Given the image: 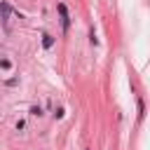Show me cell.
<instances>
[{"label": "cell", "instance_id": "1", "mask_svg": "<svg viewBox=\"0 0 150 150\" xmlns=\"http://www.w3.org/2000/svg\"><path fill=\"white\" fill-rule=\"evenodd\" d=\"M0 19H2L5 28H9V19H12V7H9V2H0Z\"/></svg>", "mask_w": 150, "mask_h": 150}, {"label": "cell", "instance_id": "2", "mask_svg": "<svg viewBox=\"0 0 150 150\" xmlns=\"http://www.w3.org/2000/svg\"><path fill=\"white\" fill-rule=\"evenodd\" d=\"M56 9H59V14H61V26H63V30H68V28H70V16H68L66 5H63V2H59V5H56Z\"/></svg>", "mask_w": 150, "mask_h": 150}, {"label": "cell", "instance_id": "3", "mask_svg": "<svg viewBox=\"0 0 150 150\" xmlns=\"http://www.w3.org/2000/svg\"><path fill=\"white\" fill-rule=\"evenodd\" d=\"M42 47H45V49H52V47H54V38H52L49 33L42 35Z\"/></svg>", "mask_w": 150, "mask_h": 150}, {"label": "cell", "instance_id": "4", "mask_svg": "<svg viewBox=\"0 0 150 150\" xmlns=\"http://www.w3.org/2000/svg\"><path fill=\"white\" fill-rule=\"evenodd\" d=\"M30 115H38V117H40V115H42V108H40V105H33V108H30Z\"/></svg>", "mask_w": 150, "mask_h": 150}, {"label": "cell", "instance_id": "5", "mask_svg": "<svg viewBox=\"0 0 150 150\" xmlns=\"http://www.w3.org/2000/svg\"><path fill=\"white\" fill-rule=\"evenodd\" d=\"M0 66H2V68H9V66H12V61H9V59H2V61H0Z\"/></svg>", "mask_w": 150, "mask_h": 150}, {"label": "cell", "instance_id": "6", "mask_svg": "<svg viewBox=\"0 0 150 150\" xmlns=\"http://www.w3.org/2000/svg\"><path fill=\"white\" fill-rule=\"evenodd\" d=\"M143 112H145V105H143V101H138V115L143 117Z\"/></svg>", "mask_w": 150, "mask_h": 150}]
</instances>
